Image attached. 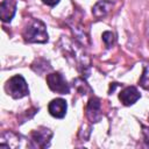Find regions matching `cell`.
I'll return each instance as SVG.
<instances>
[{
  "label": "cell",
  "instance_id": "6",
  "mask_svg": "<svg viewBox=\"0 0 149 149\" xmlns=\"http://www.w3.org/2000/svg\"><path fill=\"white\" fill-rule=\"evenodd\" d=\"M140 98H141V94L135 86H127L119 94V99L125 106L135 104Z\"/></svg>",
  "mask_w": 149,
  "mask_h": 149
},
{
  "label": "cell",
  "instance_id": "4",
  "mask_svg": "<svg viewBox=\"0 0 149 149\" xmlns=\"http://www.w3.org/2000/svg\"><path fill=\"white\" fill-rule=\"evenodd\" d=\"M52 136V133L48 128H40L38 130L33 132L31 134V141L34 142L35 147L38 148H45L49 146L50 139Z\"/></svg>",
  "mask_w": 149,
  "mask_h": 149
},
{
  "label": "cell",
  "instance_id": "10",
  "mask_svg": "<svg viewBox=\"0 0 149 149\" xmlns=\"http://www.w3.org/2000/svg\"><path fill=\"white\" fill-rule=\"evenodd\" d=\"M140 85L143 88L149 90V62L144 63V70L142 77L140 78Z\"/></svg>",
  "mask_w": 149,
  "mask_h": 149
},
{
  "label": "cell",
  "instance_id": "2",
  "mask_svg": "<svg viewBox=\"0 0 149 149\" xmlns=\"http://www.w3.org/2000/svg\"><path fill=\"white\" fill-rule=\"evenodd\" d=\"M5 90L10 97H13L15 99L23 98L29 93L27 81L20 74H16V76H13L12 78H9L5 85Z\"/></svg>",
  "mask_w": 149,
  "mask_h": 149
},
{
  "label": "cell",
  "instance_id": "7",
  "mask_svg": "<svg viewBox=\"0 0 149 149\" xmlns=\"http://www.w3.org/2000/svg\"><path fill=\"white\" fill-rule=\"evenodd\" d=\"M16 12L15 0H2L0 3V17L3 22H8L13 19Z\"/></svg>",
  "mask_w": 149,
  "mask_h": 149
},
{
  "label": "cell",
  "instance_id": "3",
  "mask_svg": "<svg viewBox=\"0 0 149 149\" xmlns=\"http://www.w3.org/2000/svg\"><path fill=\"white\" fill-rule=\"evenodd\" d=\"M47 84L49 88L59 94H66L70 91L69 84L59 72H52L47 76Z\"/></svg>",
  "mask_w": 149,
  "mask_h": 149
},
{
  "label": "cell",
  "instance_id": "1",
  "mask_svg": "<svg viewBox=\"0 0 149 149\" xmlns=\"http://www.w3.org/2000/svg\"><path fill=\"white\" fill-rule=\"evenodd\" d=\"M23 37L30 43H44L48 41L45 24L41 20H33L24 29Z\"/></svg>",
  "mask_w": 149,
  "mask_h": 149
},
{
  "label": "cell",
  "instance_id": "8",
  "mask_svg": "<svg viewBox=\"0 0 149 149\" xmlns=\"http://www.w3.org/2000/svg\"><path fill=\"white\" fill-rule=\"evenodd\" d=\"M87 116L92 122H98L101 118L100 101L97 98H92L87 104Z\"/></svg>",
  "mask_w": 149,
  "mask_h": 149
},
{
  "label": "cell",
  "instance_id": "12",
  "mask_svg": "<svg viewBox=\"0 0 149 149\" xmlns=\"http://www.w3.org/2000/svg\"><path fill=\"white\" fill-rule=\"evenodd\" d=\"M143 136H144V142L149 147V127L143 126Z\"/></svg>",
  "mask_w": 149,
  "mask_h": 149
},
{
  "label": "cell",
  "instance_id": "11",
  "mask_svg": "<svg viewBox=\"0 0 149 149\" xmlns=\"http://www.w3.org/2000/svg\"><path fill=\"white\" fill-rule=\"evenodd\" d=\"M102 41L105 42L107 48H111L115 43V35L112 31H105L102 34Z\"/></svg>",
  "mask_w": 149,
  "mask_h": 149
},
{
  "label": "cell",
  "instance_id": "9",
  "mask_svg": "<svg viewBox=\"0 0 149 149\" xmlns=\"http://www.w3.org/2000/svg\"><path fill=\"white\" fill-rule=\"evenodd\" d=\"M112 6H113V3L111 1H107V0L99 1L94 5V7L92 9V13L95 17H102L108 13V10L112 8Z\"/></svg>",
  "mask_w": 149,
  "mask_h": 149
},
{
  "label": "cell",
  "instance_id": "13",
  "mask_svg": "<svg viewBox=\"0 0 149 149\" xmlns=\"http://www.w3.org/2000/svg\"><path fill=\"white\" fill-rule=\"evenodd\" d=\"M42 1H43V3H45L48 6H55L56 3L59 2V0H42Z\"/></svg>",
  "mask_w": 149,
  "mask_h": 149
},
{
  "label": "cell",
  "instance_id": "5",
  "mask_svg": "<svg viewBox=\"0 0 149 149\" xmlns=\"http://www.w3.org/2000/svg\"><path fill=\"white\" fill-rule=\"evenodd\" d=\"M66 109H68V105L66 101L62 98H56L54 100H51L48 105V111L49 113L57 119H62L65 116L66 114Z\"/></svg>",
  "mask_w": 149,
  "mask_h": 149
}]
</instances>
